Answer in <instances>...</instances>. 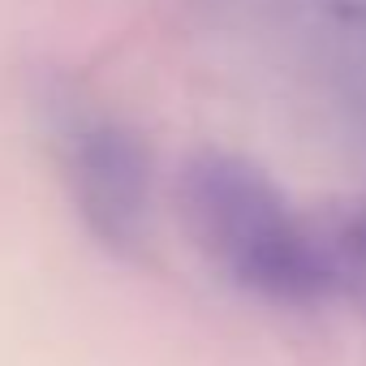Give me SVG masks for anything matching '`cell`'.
Listing matches in <instances>:
<instances>
[{"label":"cell","instance_id":"obj_1","mask_svg":"<svg viewBox=\"0 0 366 366\" xmlns=\"http://www.w3.org/2000/svg\"><path fill=\"white\" fill-rule=\"evenodd\" d=\"M177 216L194 250L242 293L272 306L336 297L319 216H302L254 159L194 151L177 172Z\"/></svg>","mask_w":366,"mask_h":366},{"label":"cell","instance_id":"obj_2","mask_svg":"<svg viewBox=\"0 0 366 366\" xmlns=\"http://www.w3.org/2000/svg\"><path fill=\"white\" fill-rule=\"evenodd\" d=\"M65 190L86 233L129 254L142 246L151 224V151L117 117H82L61 134Z\"/></svg>","mask_w":366,"mask_h":366},{"label":"cell","instance_id":"obj_3","mask_svg":"<svg viewBox=\"0 0 366 366\" xmlns=\"http://www.w3.org/2000/svg\"><path fill=\"white\" fill-rule=\"evenodd\" d=\"M319 229H323L336 297L366 310V194L340 203L336 212H323Z\"/></svg>","mask_w":366,"mask_h":366}]
</instances>
